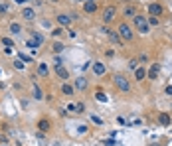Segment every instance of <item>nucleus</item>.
Returning a JSON list of instances; mask_svg holds the SVG:
<instances>
[{
	"label": "nucleus",
	"instance_id": "f03ea898",
	"mask_svg": "<svg viewBox=\"0 0 172 146\" xmlns=\"http://www.w3.org/2000/svg\"><path fill=\"white\" fill-rule=\"evenodd\" d=\"M113 81H115V85H117L119 91H123V93L131 91V83H129V79L125 75H115V77H113Z\"/></svg>",
	"mask_w": 172,
	"mask_h": 146
},
{
	"label": "nucleus",
	"instance_id": "dca6fc26",
	"mask_svg": "<svg viewBox=\"0 0 172 146\" xmlns=\"http://www.w3.org/2000/svg\"><path fill=\"white\" fill-rule=\"evenodd\" d=\"M50 120H46V119H42V120H38V128L42 130V132H48L50 130Z\"/></svg>",
	"mask_w": 172,
	"mask_h": 146
},
{
	"label": "nucleus",
	"instance_id": "aec40b11",
	"mask_svg": "<svg viewBox=\"0 0 172 146\" xmlns=\"http://www.w3.org/2000/svg\"><path fill=\"white\" fill-rule=\"evenodd\" d=\"M10 32L16 36V34L22 32V26H20V24H16V22H12V24H10Z\"/></svg>",
	"mask_w": 172,
	"mask_h": 146
},
{
	"label": "nucleus",
	"instance_id": "ddd939ff",
	"mask_svg": "<svg viewBox=\"0 0 172 146\" xmlns=\"http://www.w3.org/2000/svg\"><path fill=\"white\" fill-rule=\"evenodd\" d=\"M38 75H42V77H48V75H50L48 63H38Z\"/></svg>",
	"mask_w": 172,
	"mask_h": 146
},
{
	"label": "nucleus",
	"instance_id": "412c9836",
	"mask_svg": "<svg viewBox=\"0 0 172 146\" xmlns=\"http://www.w3.org/2000/svg\"><path fill=\"white\" fill-rule=\"evenodd\" d=\"M61 93H63V95H73V87L63 83V85H61Z\"/></svg>",
	"mask_w": 172,
	"mask_h": 146
},
{
	"label": "nucleus",
	"instance_id": "7ed1b4c3",
	"mask_svg": "<svg viewBox=\"0 0 172 146\" xmlns=\"http://www.w3.org/2000/svg\"><path fill=\"white\" fill-rule=\"evenodd\" d=\"M133 20H135V26H137V30L140 34H148V22H146V18L140 16V14H135Z\"/></svg>",
	"mask_w": 172,
	"mask_h": 146
},
{
	"label": "nucleus",
	"instance_id": "473e14b6",
	"mask_svg": "<svg viewBox=\"0 0 172 146\" xmlns=\"http://www.w3.org/2000/svg\"><path fill=\"white\" fill-rule=\"evenodd\" d=\"M75 107H77V113H83V109H85V105H83V103H77V105H75Z\"/></svg>",
	"mask_w": 172,
	"mask_h": 146
},
{
	"label": "nucleus",
	"instance_id": "2eb2a0df",
	"mask_svg": "<svg viewBox=\"0 0 172 146\" xmlns=\"http://www.w3.org/2000/svg\"><path fill=\"white\" fill-rule=\"evenodd\" d=\"M135 77H137V81H143L144 77H146V69L144 67H137L135 69Z\"/></svg>",
	"mask_w": 172,
	"mask_h": 146
},
{
	"label": "nucleus",
	"instance_id": "bb28decb",
	"mask_svg": "<svg viewBox=\"0 0 172 146\" xmlns=\"http://www.w3.org/2000/svg\"><path fill=\"white\" fill-rule=\"evenodd\" d=\"M129 67H131V69H137V67H139V61H137V59H131V61H129Z\"/></svg>",
	"mask_w": 172,
	"mask_h": 146
},
{
	"label": "nucleus",
	"instance_id": "e433bc0d",
	"mask_svg": "<svg viewBox=\"0 0 172 146\" xmlns=\"http://www.w3.org/2000/svg\"><path fill=\"white\" fill-rule=\"evenodd\" d=\"M54 2H57V0H54Z\"/></svg>",
	"mask_w": 172,
	"mask_h": 146
},
{
	"label": "nucleus",
	"instance_id": "6ab92c4d",
	"mask_svg": "<svg viewBox=\"0 0 172 146\" xmlns=\"http://www.w3.org/2000/svg\"><path fill=\"white\" fill-rule=\"evenodd\" d=\"M123 14H125V16H131V18H133L135 14H137V10H135V6H125Z\"/></svg>",
	"mask_w": 172,
	"mask_h": 146
},
{
	"label": "nucleus",
	"instance_id": "6e6552de",
	"mask_svg": "<svg viewBox=\"0 0 172 146\" xmlns=\"http://www.w3.org/2000/svg\"><path fill=\"white\" fill-rule=\"evenodd\" d=\"M73 89H79V91L87 89V79H85V77H77V79L73 81Z\"/></svg>",
	"mask_w": 172,
	"mask_h": 146
},
{
	"label": "nucleus",
	"instance_id": "f3484780",
	"mask_svg": "<svg viewBox=\"0 0 172 146\" xmlns=\"http://www.w3.org/2000/svg\"><path fill=\"white\" fill-rule=\"evenodd\" d=\"M158 123H160L162 126H168V125H170V117H168L166 113H160V114H158Z\"/></svg>",
	"mask_w": 172,
	"mask_h": 146
},
{
	"label": "nucleus",
	"instance_id": "5701e85b",
	"mask_svg": "<svg viewBox=\"0 0 172 146\" xmlns=\"http://www.w3.org/2000/svg\"><path fill=\"white\" fill-rule=\"evenodd\" d=\"M146 22H148V26H158V16H150Z\"/></svg>",
	"mask_w": 172,
	"mask_h": 146
},
{
	"label": "nucleus",
	"instance_id": "f257e3e1",
	"mask_svg": "<svg viewBox=\"0 0 172 146\" xmlns=\"http://www.w3.org/2000/svg\"><path fill=\"white\" fill-rule=\"evenodd\" d=\"M117 34H119V38H121V40H125V42H131V40L135 38L133 28L129 26L127 22H121V24H119V30H117Z\"/></svg>",
	"mask_w": 172,
	"mask_h": 146
},
{
	"label": "nucleus",
	"instance_id": "39448f33",
	"mask_svg": "<svg viewBox=\"0 0 172 146\" xmlns=\"http://www.w3.org/2000/svg\"><path fill=\"white\" fill-rule=\"evenodd\" d=\"M117 10H115V6H107L105 10H103V22L105 24H109V22H113V18H115Z\"/></svg>",
	"mask_w": 172,
	"mask_h": 146
},
{
	"label": "nucleus",
	"instance_id": "f704fd0d",
	"mask_svg": "<svg viewBox=\"0 0 172 146\" xmlns=\"http://www.w3.org/2000/svg\"><path fill=\"white\" fill-rule=\"evenodd\" d=\"M164 91H166V95H172V85H168L166 89H164Z\"/></svg>",
	"mask_w": 172,
	"mask_h": 146
},
{
	"label": "nucleus",
	"instance_id": "7c9ffc66",
	"mask_svg": "<svg viewBox=\"0 0 172 146\" xmlns=\"http://www.w3.org/2000/svg\"><path fill=\"white\" fill-rule=\"evenodd\" d=\"M8 12V6L6 4H0V14H6Z\"/></svg>",
	"mask_w": 172,
	"mask_h": 146
},
{
	"label": "nucleus",
	"instance_id": "72a5a7b5",
	"mask_svg": "<svg viewBox=\"0 0 172 146\" xmlns=\"http://www.w3.org/2000/svg\"><path fill=\"white\" fill-rule=\"evenodd\" d=\"M61 34H63V30H61V28H56V30H54V36H61Z\"/></svg>",
	"mask_w": 172,
	"mask_h": 146
},
{
	"label": "nucleus",
	"instance_id": "cd10ccee",
	"mask_svg": "<svg viewBox=\"0 0 172 146\" xmlns=\"http://www.w3.org/2000/svg\"><path fill=\"white\" fill-rule=\"evenodd\" d=\"M14 67H16V69H24V63H22V59H16V61H14Z\"/></svg>",
	"mask_w": 172,
	"mask_h": 146
},
{
	"label": "nucleus",
	"instance_id": "c9c22d12",
	"mask_svg": "<svg viewBox=\"0 0 172 146\" xmlns=\"http://www.w3.org/2000/svg\"><path fill=\"white\" fill-rule=\"evenodd\" d=\"M14 2H18V4H24V2H28V0H14Z\"/></svg>",
	"mask_w": 172,
	"mask_h": 146
},
{
	"label": "nucleus",
	"instance_id": "423d86ee",
	"mask_svg": "<svg viewBox=\"0 0 172 146\" xmlns=\"http://www.w3.org/2000/svg\"><path fill=\"white\" fill-rule=\"evenodd\" d=\"M83 12L85 14H95V12H97V2H95V0H85Z\"/></svg>",
	"mask_w": 172,
	"mask_h": 146
},
{
	"label": "nucleus",
	"instance_id": "4be33fe9",
	"mask_svg": "<svg viewBox=\"0 0 172 146\" xmlns=\"http://www.w3.org/2000/svg\"><path fill=\"white\" fill-rule=\"evenodd\" d=\"M109 38H111L113 43H121V38H119V34L113 32V30H109Z\"/></svg>",
	"mask_w": 172,
	"mask_h": 146
},
{
	"label": "nucleus",
	"instance_id": "a878e982",
	"mask_svg": "<svg viewBox=\"0 0 172 146\" xmlns=\"http://www.w3.org/2000/svg\"><path fill=\"white\" fill-rule=\"evenodd\" d=\"M0 42L4 43V45H8V48H12V45H14V42H12L10 38H2V40H0Z\"/></svg>",
	"mask_w": 172,
	"mask_h": 146
},
{
	"label": "nucleus",
	"instance_id": "2f4dec72",
	"mask_svg": "<svg viewBox=\"0 0 172 146\" xmlns=\"http://www.w3.org/2000/svg\"><path fill=\"white\" fill-rule=\"evenodd\" d=\"M18 57H20V59H22V61H30V57H28V55H26V54H18Z\"/></svg>",
	"mask_w": 172,
	"mask_h": 146
},
{
	"label": "nucleus",
	"instance_id": "9d476101",
	"mask_svg": "<svg viewBox=\"0 0 172 146\" xmlns=\"http://www.w3.org/2000/svg\"><path fill=\"white\" fill-rule=\"evenodd\" d=\"M22 18L24 20H34L36 18V10L34 8H22Z\"/></svg>",
	"mask_w": 172,
	"mask_h": 146
},
{
	"label": "nucleus",
	"instance_id": "4468645a",
	"mask_svg": "<svg viewBox=\"0 0 172 146\" xmlns=\"http://www.w3.org/2000/svg\"><path fill=\"white\" fill-rule=\"evenodd\" d=\"M57 22H60L61 26H69V24H71V16H67V14H60V16H57Z\"/></svg>",
	"mask_w": 172,
	"mask_h": 146
},
{
	"label": "nucleus",
	"instance_id": "c756f323",
	"mask_svg": "<svg viewBox=\"0 0 172 146\" xmlns=\"http://www.w3.org/2000/svg\"><path fill=\"white\" fill-rule=\"evenodd\" d=\"M67 111H71V113H77V107H75L73 103H69V105H67Z\"/></svg>",
	"mask_w": 172,
	"mask_h": 146
},
{
	"label": "nucleus",
	"instance_id": "0eeeda50",
	"mask_svg": "<svg viewBox=\"0 0 172 146\" xmlns=\"http://www.w3.org/2000/svg\"><path fill=\"white\" fill-rule=\"evenodd\" d=\"M158 73H160V65H158V63H152V65H150V71L146 73V75H148V79H152V81H154L156 77H158Z\"/></svg>",
	"mask_w": 172,
	"mask_h": 146
},
{
	"label": "nucleus",
	"instance_id": "20e7f679",
	"mask_svg": "<svg viewBox=\"0 0 172 146\" xmlns=\"http://www.w3.org/2000/svg\"><path fill=\"white\" fill-rule=\"evenodd\" d=\"M42 43H44V36H42L40 32H34V34H32V38H30L28 42H26V45H28V48L38 49L40 45H42Z\"/></svg>",
	"mask_w": 172,
	"mask_h": 146
},
{
	"label": "nucleus",
	"instance_id": "b1692460",
	"mask_svg": "<svg viewBox=\"0 0 172 146\" xmlns=\"http://www.w3.org/2000/svg\"><path fill=\"white\" fill-rule=\"evenodd\" d=\"M95 97H97V99H99V101H101V103H107V101H109V99H107V95H105V93H97V95H95Z\"/></svg>",
	"mask_w": 172,
	"mask_h": 146
},
{
	"label": "nucleus",
	"instance_id": "9b49d317",
	"mask_svg": "<svg viewBox=\"0 0 172 146\" xmlns=\"http://www.w3.org/2000/svg\"><path fill=\"white\" fill-rule=\"evenodd\" d=\"M56 73H57V77H60V79H63V81L69 77V71H67L65 67H61V65H56Z\"/></svg>",
	"mask_w": 172,
	"mask_h": 146
},
{
	"label": "nucleus",
	"instance_id": "1a4fd4ad",
	"mask_svg": "<svg viewBox=\"0 0 172 146\" xmlns=\"http://www.w3.org/2000/svg\"><path fill=\"white\" fill-rule=\"evenodd\" d=\"M148 14H150V16H160V14H162V6L156 4V2H154V4H150L148 6Z\"/></svg>",
	"mask_w": 172,
	"mask_h": 146
},
{
	"label": "nucleus",
	"instance_id": "c85d7f7f",
	"mask_svg": "<svg viewBox=\"0 0 172 146\" xmlns=\"http://www.w3.org/2000/svg\"><path fill=\"white\" fill-rule=\"evenodd\" d=\"M91 120H93L95 125H103V120H101L99 117H95V114H91Z\"/></svg>",
	"mask_w": 172,
	"mask_h": 146
},
{
	"label": "nucleus",
	"instance_id": "393cba45",
	"mask_svg": "<svg viewBox=\"0 0 172 146\" xmlns=\"http://www.w3.org/2000/svg\"><path fill=\"white\" fill-rule=\"evenodd\" d=\"M54 51H56V54H61V51H63V43H54Z\"/></svg>",
	"mask_w": 172,
	"mask_h": 146
},
{
	"label": "nucleus",
	"instance_id": "f8f14e48",
	"mask_svg": "<svg viewBox=\"0 0 172 146\" xmlns=\"http://www.w3.org/2000/svg\"><path fill=\"white\" fill-rule=\"evenodd\" d=\"M32 91H34V99H38V101H42V99H44V95H42V89L38 87V83H36V81L32 83Z\"/></svg>",
	"mask_w": 172,
	"mask_h": 146
},
{
	"label": "nucleus",
	"instance_id": "a211bd4d",
	"mask_svg": "<svg viewBox=\"0 0 172 146\" xmlns=\"http://www.w3.org/2000/svg\"><path fill=\"white\" fill-rule=\"evenodd\" d=\"M93 73H95V75H103V73H105V65L97 61V63L93 65Z\"/></svg>",
	"mask_w": 172,
	"mask_h": 146
}]
</instances>
